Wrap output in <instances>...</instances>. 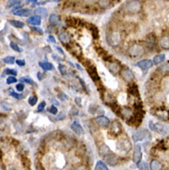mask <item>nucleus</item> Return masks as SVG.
Returning <instances> with one entry per match:
<instances>
[{
    "label": "nucleus",
    "mask_w": 169,
    "mask_h": 170,
    "mask_svg": "<svg viewBox=\"0 0 169 170\" xmlns=\"http://www.w3.org/2000/svg\"><path fill=\"white\" fill-rule=\"evenodd\" d=\"M106 41H107V43L111 47L119 46L122 41L120 33L114 30L110 31L109 33H107V34H106Z\"/></svg>",
    "instance_id": "obj_1"
},
{
    "label": "nucleus",
    "mask_w": 169,
    "mask_h": 170,
    "mask_svg": "<svg viewBox=\"0 0 169 170\" xmlns=\"http://www.w3.org/2000/svg\"><path fill=\"white\" fill-rule=\"evenodd\" d=\"M128 54L130 58H141V56L145 54V48L141 43H133L130 46L128 49Z\"/></svg>",
    "instance_id": "obj_2"
},
{
    "label": "nucleus",
    "mask_w": 169,
    "mask_h": 170,
    "mask_svg": "<svg viewBox=\"0 0 169 170\" xmlns=\"http://www.w3.org/2000/svg\"><path fill=\"white\" fill-rule=\"evenodd\" d=\"M124 9L129 14L139 13L141 10V3L140 2V0H129L125 4Z\"/></svg>",
    "instance_id": "obj_3"
},
{
    "label": "nucleus",
    "mask_w": 169,
    "mask_h": 170,
    "mask_svg": "<svg viewBox=\"0 0 169 170\" xmlns=\"http://www.w3.org/2000/svg\"><path fill=\"white\" fill-rule=\"evenodd\" d=\"M120 76L126 83H129L133 81L135 79V75L133 71L129 68H122V70L120 71Z\"/></svg>",
    "instance_id": "obj_4"
},
{
    "label": "nucleus",
    "mask_w": 169,
    "mask_h": 170,
    "mask_svg": "<svg viewBox=\"0 0 169 170\" xmlns=\"http://www.w3.org/2000/svg\"><path fill=\"white\" fill-rule=\"evenodd\" d=\"M118 116H120L124 119H126L129 123L134 118V113L132 110H131V108L128 107V106H124V107L120 108V112H119V115Z\"/></svg>",
    "instance_id": "obj_5"
},
{
    "label": "nucleus",
    "mask_w": 169,
    "mask_h": 170,
    "mask_svg": "<svg viewBox=\"0 0 169 170\" xmlns=\"http://www.w3.org/2000/svg\"><path fill=\"white\" fill-rule=\"evenodd\" d=\"M94 122L98 126V127L102 129H107L111 125V121L108 117L104 116H98L94 118Z\"/></svg>",
    "instance_id": "obj_6"
},
{
    "label": "nucleus",
    "mask_w": 169,
    "mask_h": 170,
    "mask_svg": "<svg viewBox=\"0 0 169 170\" xmlns=\"http://www.w3.org/2000/svg\"><path fill=\"white\" fill-rule=\"evenodd\" d=\"M149 127L152 130H154L156 132H158L160 134H165L166 132L168 131L166 126L164 124H161V123H157V124H154L153 121H150L149 122Z\"/></svg>",
    "instance_id": "obj_7"
},
{
    "label": "nucleus",
    "mask_w": 169,
    "mask_h": 170,
    "mask_svg": "<svg viewBox=\"0 0 169 170\" xmlns=\"http://www.w3.org/2000/svg\"><path fill=\"white\" fill-rule=\"evenodd\" d=\"M150 137H151V135H150L148 130L141 129V130H138V131L134 132L133 135H132V139L135 142H137L145 140L146 138H150Z\"/></svg>",
    "instance_id": "obj_8"
},
{
    "label": "nucleus",
    "mask_w": 169,
    "mask_h": 170,
    "mask_svg": "<svg viewBox=\"0 0 169 170\" xmlns=\"http://www.w3.org/2000/svg\"><path fill=\"white\" fill-rule=\"evenodd\" d=\"M153 65V60L151 59H143V60H141L138 63L135 64V67L141 68V70L143 71H147L148 70H150Z\"/></svg>",
    "instance_id": "obj_9"
},
{
    "label": "nucleus",
    "mask_w": 169,
    "mask_h": 170,
    "mask_svg": "<svg viewBox=\"0 0 169 170\" xmlns=\"http://www.w3.org/2000/svg\"><path fill=\"white\" fill-rule=\"evenodd\" d=\"M104 161L110 166H117L118 162H119V159H118L116 154L109 153L104 156Z\"/></svg>",
    "instance_id": "obj_10"
},
{
    "label": "nucleus",
    "mask_w": 169,
    "mask_h": 170,
    "mask_svg": "<svg viewBox=\"0 0 169 170\" xmlns=\"http://www.w3.org/2000/svg\"><path fill=\"white\" fill-rule=\"evenodd\" d=\"M107 68L109 70V71L112 74H114V75H116L118 73H120V71L122 70L120 64L117 61H108Z\"/></svg>",
    "instance_id": "obj_11"
},
{
    "label": "nucleus",
    "mask_w": 169,
    "mask_h": 170,
    "mask_svg": "<svg viewBox=\"0 0 169 170\" xmlns=\"http://www.w3.org/2000/svg\"><path fill=\"white\" fill-rule=\"evenodd\" d=\"M122 132V126L117 120L113 121L110 125V133L114 136H118Z\"/></svg>",
    "instance_id": "obj_12"
},
{
    "label": "nucleus",
    "mask_w": 169,
    "mask_h": 170,
    "mask_svg": "<svg viewBox=\"0 0 169 170\" xmlns=\"http://www.w3.org/2000/svg\"><path fill=\"white\" fill-rule=\"evenodd\" d=\"M68 48H67V50L68 51H70L73 55H74V56H76V58H80L81 55H82V50H81V48H80V46L78 45V43H68Z\"/></svg>",
    "instance_id": "obj_13"
},
{
    "label": "nucleus",
    "mask_w": 169,
    "mask_h": 170,
    "mask_svg": "<svg viewBox=\"0 0 169 170\" xmlns=\"http://www.w3.org/2000/svg\"><path fill=\"white\" fill-rule=\"evenodd\" d=\"M86 68H87V71H88V73L90 75V77L92 78V80L94 81V83L100 80V77H99V74L97 72L96 68L93 66L92 63L89 66H86Z\"/></svg>",
    "instance_id": "obj_14"
},
{
    "label": "nucleus",
    "mask_w": 169,
    "mask_h": 170,
    "mask_svg": "<svg viewBox=\"0 0 169 170\" xmlns=\"http://www.w3.org/2000/svg\"><path fill=\"white\" fill-rule=\"evenodd\" d=\"M142 159V151H141V146L139 145V144H137L135 146V149H134V153H133V156H132V160L135 164H139L141 163Z\"/></svg>",
    "instance_id": "obj_15"
},
{
    "label": "nucleus",
    "mask_w": 169,
    "mask_h": 170,
    "mask_svg": "<svg viewBox=\"0 0 169 170\" xmlns=\"http://www.w3.org/2000/svg\"><path fill=\"white\" fill-rule=\"evenodd\" d=\"M117 150L122 151V152H129V151L131 150V143L128 140H122L121 142H118L117 144Z\"/></svg>",
    "instance_id": "obj_16"
},
{
    "label": "nucleus",
    "mask_w": 169,
    "mask_h": 170,
    "mask_svg": "<svg viewBox=\"0 0 169 170\" xmlns=\"http://www.w3.org/2000/svg\"><path fill=\"white\" fill-rule=\"evenodd\" d=\"M58 39L62 43H64V45H67V46L68 43H71V37L70 33H66V31H62V33L58 34Z\"/></svg>",
    "instance_id": "obj_17"
},
{
    "label": "nucleus",
    "mask_w": 169,
    "mask_h": 170,
    "mask_svg": "<svg viewBox=\"0 0 169 170\" xmlns=\"http://www.w3.org/2000/svg\"><path fill=\"white\" fill-rule=\"evenodd\" d=\"M33 10H31L29 9H18L14 12H12L15 16H20V17H29L33 14Z\"/></svg>",
    "instance_id": "obj_18"
},
{
    "label": "nucleus",
    "mask_w": 169,
    "mask_h": 170,
    "mask_svg": "<svg viewBox=\"0 0 169 170\" xmlns=\"http://www.w3.org/2000/svg\"><path fill=\"white\" fill-rule=\"evenodd\" d=\"M70 129L76 133L77 135H81L84 133V129L83 128L81 127V125L79 123V121H74L71 126H70Z\"/></svg>",
    "instance_id": "obj_19"
},
{
    "label": "nucleus",
    "mask_w": 169,
    "mask_h": 170,
    "mask_svg": "<svg viewBox=\"0 0 169 170\" xmlns=\"http://www.w3.org/2000/svg\"><path fill=\"white\" fill-rule=\"evenodd\" d=\"M27 22L31 25H33V26H39L42 23V20H41V17L34 15V16H31L27 20Z\"/></svg>",
    "instance_id": "obj_20"
},
{
    "label": "nucleus",
    "mask_w": 169,
    "mask_h": 170,
    "mask_svg": "<svg viewBox=\"0 0 169 170\" xmlns=\"http://www.w3.org/2000/svg\"><path fill=\"white\" fill-rule=\"evenodd\" d=\"M38 65L41 68H43V70H45V71L53 70L55 68V67H54V65L52 64V63H50L48 61H40L38 63Z\"/></svg>",
    "instance_id": "obj_21"
},
{
    "label": "nucleus",
    "mask_w": 169,
    "mask_h": 170,
    "mask_svg": "<svg viewBox=\"0 0 169 170\" xmlns=\"http://www.w3.org/2000/svg\"><path fill=\"white\" fill-rule=\"evenodd\" d=\"M149 167H150V169H151V170H162L163 165L161 164L160 161L154 159V160H153V161L151 162Z\"/></svg>",
    "instance_id": "obj_22"
},
{
    "label": "nucleus",
    "mask_w": 169,
    "mask_h": 170,
    "mask_svg": "<svg viewBox=\"0 0 169 170\" xmlns=\"http://www.w3.org/2000/svg\"><path fill=\"white\" fill-rule=\"evenodd\" d=\"M60 21V17L58 14H51L48 18V22L49 24L53 25V26H55Z\"/></svg>",
    "instance_id": "obj_23"
},
{
    "label": "nucleus",
    "mask_w": 169,
    "mask_h": 170,
    "mask_svg": "<svg viewBox=\"0 0 169 170\" xmlns=\"http://www.w3.org/2000/svg\"><path fill=\"white\" fill-rule=\"evenodd\" d=\"M34 13H35V15L39 16L41 18H46L47 14H48V11L45 8H38L34 10Z\"/></svg>",
    "instance_id": "obj_24"
},
{
    "label": "nucleus",
    "mask_w": 169,
    "mask_h": 170,
    "mask_svg": "<svg viewBox=\"0 0 169 170\" xmlns=\"http://www.w3.org/2000/svg\"><path fill=\"white\" fill-rule=\"evenodd\" d=\"M159 45L163 49H169V36H164L160 39Z\"/></svg>",
    "instance_id": "obj_25"
},
{
    "label": "nucleus",
    "mask_w": 169,
    "mask_h": 170,
    "mask_svg": "<svg viewBox=\"0 0 169 170\" xmlns=\"http://www.w3.org/2000/svg\"><path fill=\"white\" fill-rule=\"evenodd\" d=\"M97 4L100 9H108L111 6V0H98Z\"/></svg>",
    "instance_id": "obj_26"
},
{
    "label": "nucleus",
    "mask_w": 169,
    "mask_h": 170,
    "mask_svg": "<svg viewBox=\"0 0 169 170\" xmlns=\"http://www.w3.org/2000/svg\"><path fill=\"white\" fill-rule=\"evenodd\" d=\"M165 60V55L160 54V55H157L154 56L153 59V62L155 65H159V64H161V63L164 62Z\"/></svg>",
    "instance_id": "obj_27"
},
{
    "label": "nucleus",
    "mask_w": 169,
    "mask_h": 170,
    "mask_svg": "<svg viewBox=\"0 0 169 170\" xmlns=\"http://www.w3.org/2000/svg\"><path fill=\"white\" fill-rule=\"evenodd\" d=\"M155 116L157 117L159 119H162V120H165V119L168 118L169 115H168V112L165 111V110H159L156 112Z\"/></svg>",
    "instance_id": "obj_28"
},
{
    "label": "nucleus",
    "mask_w": 169,
    "mask_h": 170,
    "mask_svg": "<svg viewBox=\"0 0 169 170\" xmlns=\"http://www.w3.org/2000/svg\"><path fill=\"white\" fill-rule=\"evenodd\" d=\"M129 92L131 94V95H133V96H137V97H139V90H138V87L135 83L133 84H131L129 88Z\"/></svg>",
    "instance_id": "obj_29"
},
{
    "label": "nucleus",
    "mask_w": 169,
    "mask_h": 170,
    "mask_svg": "<svg viewBox=\"0 0 169 170\" xmlns=\"http://www.w3.org/2000/svg\"><path fill=\"white\" fill-rule=\"evenodd\" d=\"M9 23L11 25V26H13L15 28H18V29H21V28H23L25 26V24L24 22L21 21H16V20H11L9 21Z\"/></svg>",
    "instance_id": "obj_30"
},
{
    "label": "nucleus",
    "mask_w": 169,
    "mask_h": 170,
    "mask_svg": "<svg viewBox=\"0 0 169 170\" xmlns=\"http://www.w3.org/2000/svg\"><path fill=\"white\" fill-rule=\"evenodd\" d=\"M109 152H110L109 147L106 145V144H102V145L99 147V154L103 156H105L107 154H109Z\"/></svg>",
    "instance_id": "obj_31"
},
{
    "label": "nucleus",
    "mask_w": 169,
    "mask_h": 170,
    "mask_svg": "<svg viewBox=\"0 0 169 170\" xmlns=\"http://www.w3.org/2000/svg\"><path fill=\"white\" fill-rule=\"evenodd\" d=\"M146 43H147V45L149 46H151V47L155 46L156 45V39H155L154 35H153V34L148 35L147 38H146Z\"/></svg>",
    "instance_id": "obj_32"
},
{
    "label": "nucleus",
    "mask_w": 169,
    "mask_h": 170,
    "mask_svg": "<svg viewBox=\"0 0 169 170\" xmlns=\"http://www.w3.org/2000/svg\"><path fill=\"white\" fill-rule=\"evenodd\" d=\"M22 1L23 0H8L6 7H7V9H9V8H12L17 5H21Z\"/></svg>",
    "instance_id": "obj_33"
},
{
    "label": "nucleus",
    "mask_w": 169,
    "mask_h": 170,
    "mask_svg": "<svg viewBox=\"0 0 169 170\" xmlns=\"http://www.w3.org/2000/svg\"><path fill=\"white\" fill-rule=\"evenodd\" d=\"M91 31H92V35L93 37V39H98L99 37V30L97 29L96 26L94 25H91Z\"/></svg>",
    "instance_id": "obj_34"
},
{
    "label": "nucleus",
    "mask_w": 169,
    "mask_h": 170,
    "mask_svg": "<svg viewBox=\"0 0 169 170\" xmlns=\"http://www.w3.org/2000/svg\"><path fill=\"white\" fill-rule=\"evenodd\" d=\"M3 61L4 63H6V64H14L15 63V58L14 56H11V55H8V56H5V58H3Z\"/></svg>",
    "instance_id": "obj_35"
},
{
    "label": "nucleus",
    "mask_w": 169,
    "mask_h": 170,
    "mask_svg": "<svg viewBox=\"0 0 169 170\" xmlns=\"http://www.w3.org/2000/svg\"><path fill=\"white\" fill-rule=\"evenodd\" d=\"M58 70H59V72L61 73V75H63V76H66V75H67V73H68V70H67V66H65L63 64H59Z\"/></svg>",
    "instance_id": "obj_36"
},
{
    "label": "nucleus",
    "mask_w": 169,
    "mask_h": 170,
    "mask_svg": "<svg viewBox=\"0 0 169 170\" xmlns=\"http://www.w3.org/2000/svg\"><path fill=\"white\" fill-rule=\"evenodd\" d=\"M9 95H10L11 97H14V98L17 99V100H22L23 98H25V95H24V94L18 93V92H13V91H11V92H9Z\"/></svg>",
    "instance_id": "obj_37"
},
{
    "label": "nucleus",
    "mask_w": 169,
    "mask_h": 170,
    "mask_svg": "<svg viewBox=\"0 0 169 170\" xmlns=\"http://www.w3.org/2000/svg\"><path fill=\"white\" fill-rule=\"evenodd\" d=\"M9 46H10V48L13 49L15 52H18V53H21L22 52V49L18 46V43H16L14 42H10Z\"/></svg>",
    "instance_id": "obj_38"
},
{
    "label": "nucleus",
    "mask_w": 169,
    "mask_h": 170,
    "mask_svg": "<svg viewBox=\"0 0 169 170\" xmlns=\"http://www.w3.org/2000/svg\"><path fill=\"white\" fill-rule=\"evenodd\" d=\"M21 81H22V83H28V84H31V85H33V84H35L34 83V81L32 78H30L29 76H25V77H21L20 79Z\"/></svg>",
    "instance_id": "obj_39"
},
{
    "label": "nucleus",
    "mask_w": 169,
    "mask_h": 170,
    "mask_svg": "<svg viewBox=\"0 0 169 170\" xmlns=\"http://www.w3.org/2000/svg\"><path fill=\"white\" fill-rule=\"evenodd\" d=\"M76 78H77L78 81L80 83V86L82 87V89L86 92V93H88V92H89V90H88V87H87V85H86V83H85V81H84L82 79H81L80 77H79V76H77Z\"/></svg>",
    "instance_id": "obj_40"
},
{
    "label": "nucleus",
    "mask_w": 169,
    "mask_h": 170,
    "mask_svg": "<svg viewBox=\"0 0 169 170\" xmlns=\"http://www.w3.org/2000/svg\"><path fill=\"white\" fill-rule=\"evenodd\" d=\"M37 101H38V98H37V96H36V95H32V96H31V97L29 98V100H28V103H29V105H30L33 106V105H36Z\"/></svg>",
    "instance_id": "obj_41"
},
{
    "label": "nucleus",
    "mask_w": 169,
    "mask_h": 170,
    "mask_svg": "<svg viewBox=\"0 0 169 170\" xmlns=\"http://www.w3.org/2000/svg\"><path fill=\"white\" fill-rule=\"evenodd\" d=\"M5 74H8L9 76H16L17 75V71L14 70V68H6L4 70Z\"/></svg>",
    "instance_id": "obj_42"
},
{
    "label": "nucleus",
    "mask_w": 169,
    "mask_h": 170,
    "mask_svg": "<svg viewBox=\"0 0 169 170\" xmlns=\"http://www.w3.org/2000/svg\"><path fill=\"white\" fill-rule=\"evenodd\" d=\"M159 70L163 73H168L169 72V63H165V65L161 66Z\"/></svg>",
    "instance_id": "obj_43"
},
{
    "label": "nucleus",
    "mask_w": 169,
    "mask_h": 170,
    "mask_svg": "<svg viewBox=\"0 0 169 170\" xmlns=\"http://www.w3.org/2000/svg\"><path fill=\"white\" fill-rule=\"evenodd\" d=\"M78 114H79V109L76 107V106H72V107L70 108V112H68V115L72 116V117L77 116Z\"/></svg>",
    "instance_id": "obj_44"
},
{
    "label": "nucleus",
    "mask_w": 169,
    "mask_h": 170,
    "mask_svg": "<svg viewBox=\"0 0 169 170\" xmlns=\"http://www.w3.org/2000/svg\"><path fill=\"white\" fill-rule=\"evenodd\" d=\"M1 106H2V109L5 111H10L11 110V105L9 104H8L7 102H1Z\"/></svg>",
    "instance_id": "obj_45"
},
{
    "label": "nucleus",
    "mask_w": 169,
    "mask_h": 170,
    "mask_svg": "<svg viewBox=\"0 0 169 170\" xmlns=\"http://www.w3.org/2000/svg\"><path fill=\"white\" fill-rule=\"evenodd\" d=\"M48 112L50 113V114H52V115L55 116L56 114H58V107H56L55 105H52V106H50V107H49Z\"/></svg>",
    "instance_id": "obj_46"
},
{
    "label": "nucleus",
    "mask_w": 169,
    "mask_h": 170,
    "mask_svg": "<svg viewBox=\"0 0 169 170\" xmlns=\"http://www.w3.org/2000/svg\"><path fill=\"white\" fill-rule=\"evenodd\" d=\"M6 83L8 84H12V83H17V79L15 76H9L7 78V80H6Z\"/></svg>",
    "instance_id": "obj_47"
},
{
    "label": "nucleus",
    "mask_w": 169,
    "mask_h": 170,
    "mask_svg": "<svg viewBox=\"0 0 169 170\" xmlns=\"http://www.w3.org/2000/svg\"><path fill=\"white\" fill-rule=\"evenodd\" d=\"M98 110V106L95 105H91L90 107H89V113L90 114H95V112Z\"/></svg>",
    "instance_id": "obj_48"
},
{
    "label": "nucleus",
    "mask_w": 169,
    "mask_h": 170,
    "mask_svg": "<svg viewBox=\"0 0 169 170\" xmlns=\"http://www.w3.org/2000/svg\"><path fill=\"white\" fill-rule=\"evenodd\" d=\"M138 168L140 170H148V166L146 163H139L138 164Z\"/></svg>",
    "instance_id": "obj_49"
},
{
    "label": "nucleus",
    "mask_w": 169,
    "mask_h": 170,
    "mask_svg": "<svg viewBox=\"0 0 169 170\" xmlns=\"http://www.w3.org/2000/svg\"><path fill=\"white\" fill-rule=\"evenodd\" d=\"M58 99H60L61 101H66V100L68 99L67 95H66V94H65L64 92H60V93H58Z\"/></svg>",
    "instance_id": "obj_50"
},
{
    "label": "nucleus",
    "mask_w": 169,
    "mask_h": 170,
    "mask_svg": "<svg viewBox=\"0 0 169 170\" xmlns=\"http://www.w3.org/2000/svg\"><path fill=\"white\" fill-rule=\"evenodd\" d=\"M24 88H25V85L23 83H18L16 85V89L18 90V92H23Z\"/></svg>",
    "instance_id": "obj_51"
},
{
    "label": "nucleus",
    "mask_w": 169,
    "mask_h": 170,
    "mask_svg": "<svg viewBox=\"0 0 169 170\" xmlns=\"http://www.w3.org/2000/svg\"><path fill=\"white\" fill-rule=\"evenodd\" d=\"M65 117H66L65 113H64V112H61V113H59V115H56L55 119H56V120H62V119H64Z\"/></svg>",
    "instance_id": "obj_52"
},
{
    "label": "nucleus",
    "mask_w": 169,
    "mask_h": 170,
    "mask_svg": "<svg viewBox=\"0 0 169 170\" xmlns=\"http://www.w3.org/2000/svg\"><path fill=\"white\" fill-rule=\"evenodd\" d=\"M45 101H43V102H41L40 105H38V111L42 112L43 109H45Z\"/></svg>",
    "instance_id": "obj_53"
},
{
    "label": "nucleus",
    "mask_w": 169,
    "mask_h": 170,
    "mask_svg": "<svg viewBox=\"0 0 169 170\" xmlns=\"http://www.w3.org/2000/svg\"><path fill=\"white\" fill-rule=\"evenodd\" d=\"M16 64L18 66H20V67H23V66L26 65V62H25L24 60H22V59H18V60H16Z\"/></svg>",
    "instance_id": "obj_54"
},
{
    "label": "nucleus",
    "mask_w": 169,
    "mask_h": 170,
    "mask_svg": "<svg viewBox=\"0 0 169 170\" xmlns=\"http://www.w3.org/2000/svg\"><path fill=\"white\" fill-rule=\"evenodd\" d=\"M31 29L33 30V31H35L36 33H38V34H41V35L43 34V31L42 29H40V28H37V27H31Z\"/></svg>",
    "instance_id": "obj_55"
},
{
    "label": "nucleus",
    "mask_w": 169,
    "mask_h": 170,
    "mask_svg": "<svg viewBox=\"0 0 169 170\" xmlns=\"http://www.w3.org/2000/svg\"><path fill=\"white\" fill-rule=\"evenodd\" d=\"M75 103H76V105H78V106H81V99H80V97H76L75 98Z\"/></svg>",
    "instance_id": "obj_56"
},
{
    "label": "nucleus",
    "mask_w": 169,
    "mask_h": 170,
    "mask_svg": "<svg viewBox=\"0 0 169 170\" xmlns=\"http://www.w3.org/2000/svg\"><path fill=\"white\" fill-rule=\"evenodd\" d=\"M48 41L53 43H55V38L53 35H49V36H48Z\"/></svg>",
    "instance_id": "obj_57"
},
{
    "label": "nucleus",
    "mask_w": 169,
    "mask_h": 170,
    "mask_svg": "<svg viewBox=\"0 0 169 170\" xmlns=\"http://www.w3.org/2000/svg\"><path fill=\"white\" fill-rule=\"evenodd\" d=\"M55 49L58 50V51L61 54V55H65V53H64V51H63V49H62L61 47H59V46H55Z\"/></svg>",
    "instance_id": "obj_58"
},
{
    "label": "nucleus",
    "mask_w": 169,
    "mask_h": 170,
    "mask_svg": "<svg viewBox=\"0 0 169 170\" xmlns=\"http://www.w3.org/2000/svg\"><path fill=\"white\" fill-rule=\"evenodd\" d=\"M27 4H30V3H32V5H36V4H38V1L37 0H27Z\"/></svg>",
    "instance_id": "obj_59"
},
{
    "label": "nucleus",
    "mask_w": 169,
    "mask_h": 170,
    "mask_svg": "<svg viewBox=\"0 0 169 170\" xmlns=\"http://www.w3.org/2000/svg\"><path fill=\"white\" fill-rule=\"evenodd\" d=\"M43 73L42 72H38V73H37V78H38V80H42L43 78Z\"/></svg>",
    "instance_id": "obj_60"
},
{
    "label": "nucleus",
    "mask_w": 169,
    "mask_h": 170,
    "mask_svg": "<svg viewBox=\"0 0 169 170\" xmlns=\"http://www.w3.org/2000/svg\"><path fill=\"white\" fill-rule=\"evenodd\" d=\"M76 67H77V68H79V70H81V68H80V66H79V65H78V64H77V65H76Z\"/></svg>",
    "instance_id": "obj_61"
},
{
    "label": "nucleus",
    "mask_w": 169,
    "mask_h": 170,
    "mask_svg": "<svg viewBox=\"0 0 169 170\" xmlns=\"http://www.w3.org/2000/svg\"><path fill=\"white\" fill-rule=\"evenodd\" d=\"M52 1H54V2H58L59 0H52Z\"/></svg>",
    "instance_id": "obj_62"
},
{
    "label": "nucleus",
    "mask_w": 169,
    "mask_h": 170,
    "mask_svg": "<svg viewBox=\"0 0 169 170\" xmlns=\"http://www.w3.org/2000/svg\"><path fill=\"white\" fill-rule=\"evenodd\" d=\"M9 170H17V169H15V168H9Z\"/></svg>",
    "instance_id": "obj_63"
}]
</instances>
